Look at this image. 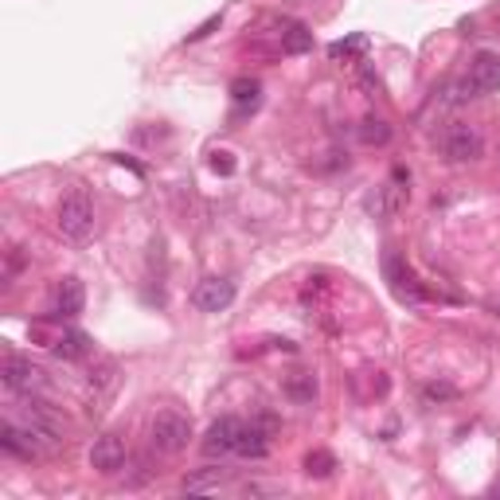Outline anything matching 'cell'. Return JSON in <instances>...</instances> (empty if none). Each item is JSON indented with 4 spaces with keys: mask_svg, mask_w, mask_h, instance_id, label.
I'll use <instances>...</instances> for the list:
<instances>
[{
    "mask_svg": "<svg viewBox=\"0 0 500 500\" xmlns=\"http://www.w3.org/2000/svg\"><path fill=\"white\" fill-rule=\"evenodd\" d=\"M219 485H223V473L219 469H204V473L184 477V493H216Z\"/></svg>",
    "mask_w": 500,
    "mask_h": 500,
    "instance_id": "cell-19",
    "label": "cell"
},
{
    "mask_svg": "<svg viewBox=\"0 0 500 500\" xmlns=\"http://www.w3.org/2000/svg\"><path fill=\"white\" fill-rule=\"evenodd\" d=\"M313 391H317L313 375H309V379H293V384H290V395H297V399H313Z\"/></svg>",
    "mask_w": 500,
    "mask_h": 500,
    "instance_id": "cell-21",
    "label": "cell"
},
{
    "mask_svg": "<svg viewBox=\"0 0 500 500\" xmlns=\"http://www.w3.org/2000/svg\"><path fill=\"white\" fill-rule=\"evenodd\" d=\"M59 231H63V239H70V243H87L94 235V204L87 192L63 196V204H59Z\"/></svg>",
    "mask_w": 500,
    "mask_h": 500,
    "instance_id": "cell-1",
    "label": "cell"
},
{
    "mask_svg": "<svg viewBox=\"0 0 500 500\" xmlns=\"http://www.w3.org/2000/svg\"><path fill=\"white\" fill-rule=\"evenodd\" d=\"M51 348H55L59 360H82V356L90 352V337H87V332H79V329H70L51 344Z\"/></svg>",
    "mask_w": 500,
    "mask_h": 500,
    "instance_id": "cell-15",
    "label": "cell"
},
{
    "mask_svg": "<svg viewBox=\"0 0 500 500\" xmlns=\"http://www.w3.org/2000/svg\"><path fill=\"white\" fill-rule=\"evenodd\" d=\"M332 469H337V458L329 454V449H313V454H305V473L317 481L332 477Z\"/></svg>",
    "mask_w": 500,
    "mask_h": 500,
    "instance_id": "cell-17",
    "label": "cell"
},
{
    "mask_svg": "<svg viewBox=\"0 0 500 500\" xmlns=\"http://www.w3.org/2000/svg\"><path fill=\"white\" fill-rule=\"evenodd\" d=\"M0 379H5V387L12 391V395H40V391L47 387V372L40 364L23 360V356H5Z\"/></svg>",
    "mask_w": 500,
    "mask_h": 500,
    "instance_id": "cell-3",
    "label": "cell"
},
{
    "mask_svg": "<svg viewBox=\"0 0 500 500\" xmlns=\"http://www.w3.org/2000/svg\"><path fill=\"white\" fill-rule=\"evenodd\" d=\"M360 141H364V145H387V141H391V125L384 122V117H364Z\"/></svg>",
    "mask_w": 500,
    "mask_h": 500,
    "instance_id": "cell-18",
    "label": "cell"
},
{
    "mask_svg": "<svg viewBox=\"0 0 500 500\" xmlns=\"http://www.w3.org/2000/svg\"><path fill=\"white\" fill-rule=\"evenodd\" d=\"M90 466L98 473H106V477H114V473L125 466V442L114 434H102L98 442L90 446Z\"/></svg>",
    "mask_w": 500,
    "mask_h": 500,
    "instance_id": "cell-8",
    "label": "cell"
},
{
    "mask_svg": "<svg viewBox=\"0 0 500 500\" xmlns=\"http://www.w3.org/2000/svg\"><path fill=\"white\" fill-rule=\"evenodd\" d=\"M219 23H223V16H219V12H216V16H208L204 23H199V28L196 32H188V43H199V40H208V35L211 32H216L219 28Z\"/></svg>",
    "mask_w": 500,
    "mask_h": 500,
    "instance_id": "cell-20",
    "label": "cell"
},
{
    "mask_svg": "<svg viewBox=\"0 0 500 500\" xmlns=\"http://www.w3.org/2000/svg\"><path fill=\"white\" fill-rule=\"evenodd\" d=\"M387 278H391V285H395V293L403 297V301H419V297H422V290L414 285V273H411L407 266H403V262H399L395 255L387 258Z\"/></svg>",
    "mask_w": 500,
    "mask_h": 500,
    "instance_id": "cell-14",
    "label": "cell"
},
{
    "mask_svg": "<svg viewBox=\"0 0 500 500\" xmlns=\"http://www.w3.org/2000/svg\"><path fill=\"white\" fill-rule=\"evenodd\" d=\"M496 493H500V489H496Z\"/></svg>",
    "mask_w": 500,
    "mask_h": 500,
    "instance_id": "cell-23",
    "label": "cell"
},
{
    "mask_svg": "<svg viewBox=\"0 0 500 500\" xmlns=\"http://www.w3.org/2000/svg\"><path fill=\"white\" fill-rule=\"evenodd\" d=\"M367 51V35H348V40H337L329 43V59H344V63H352V59H360Z\"/></svg>",
    "mask_w": 500,
    "mask_h": 500,
    "instance_id": "cell-16",
    "label": "cell"
},
{
    "mask_svg": "<svg viewBox=\"0 0 500 500\" xmlns=\"http://www.w3.org/2000/svg\"><path fill=\"white\" fill-rule=\"evenodd\" d=\"M188 442H192V422H188L184 414L164 411L153 419V449H157V454L176 458L188 449Z\"/></svg>",
    "mask_w": 500,
    "mask_h": 500,
    "instance_id": "cell-2",
    "label": "cell"
},
{
    "mask_svg": "<svg viewBox=\"0 0 500 500\" xmlns=\"http://www.w3.org/2000/svg\"><path fill=\"white\" fill-rule=\"evenodd\" d=\"M40 442L43 438L32 431V426H16V422H5L0 426V449L12 458H20V461H32V458H40Z\"/></svg>",
    "mask_w": 500,
    "mask_h": 500,
    "instance_id": "cell-6",
    "label": "cell"
},
{
    "mask_svg": "<svg viewBox=\"0 0 500 500\" xmlns=\"http://www.w3.org/2000/svg\"><path fill=\"white\" fill-rule=\"evenodd\" d=\"M442 153L454 164H466V161H477L481 153H485V137L477 134L473 125H454L446 134V141H442Z\"/></svg>",
    "mask_w": 500,
    "mask_h": 500,
    "instance_id": "cell-5",
    "label": "cell"
},
{
    "mask_svg": "<svg viewBox=\"0 0 500 500\" xmlns=\"http://www.w3.org/2000/svg\"><path fill=\"white\" fill-rule=\"evenodd\" d=\"M239 458H266L270 454V422H262V426H243V438H239V449H235Z\"/></svg>",
    "mask_w": 500,
    "mask_h": 500,
    "instance_id": "cell-13",
    "label": "cell"
},
{
    "mask_svg": "<svg viewBox=\"0 0 500 500\" xmlns=\"http://www.w3.org/2000/svg\"><path fill=\"white\" fill-rule=\"evenodd\" d=\"M231 102H235V114L246 117L262 106V82L258 79H235L231 82Z\"/></svg>",
    "mask_w": 500,
    "mask_h": 500,
    "instance_id": "cell-12",
    "label": "cell"
},
{
    "mask_svg": "<svg viewBox=\"0 0 500 500\" xmlns=\"http://www.w3.org/2000/svg\"><path fill=\"white\" fill-rule=\"evenodd\" d=\"M192 301H196V309H204V313H223V309L235 301V282H227V278H204V282L196 285Z\"/></svg>",
    "mask_w": 500,
    "mask_h": 500,
    "instance_id": "cell-7",
    "label": "cell"
},
{
    "mask_svg": "<svg viewBox=\"0 0 500 500\" xmlns=\"http://www.w3.org/2000/svg\"><path fill=\"white\" fill-rule=\"evenodd\" d=\"M243 419H235V414H223L208 426V438H204V454L208 458H227L239 449V438H243Z\"/></svg>",
    "mask_w": 500,
    "mask_h": 500,
    "instance_id": "cell-4",
    "label": "cell"
},
{
    "mask_svg": "<svg viewBox=\"0 0 500 500\" xmlns=\"http://www.w3.org/2000/svg\"><path fill=\"white\" fill-rule=\"evenodd\" d=\"M278 47L285 55H305L309 47H313V32H309L301 20H282L278 23Z\"/></svg>",
    "mask_w": 500,
    "mask_h": 500,
    "instance_id": "cell-11",
    "label": "cell"
},
{
    "mask_svg": "<svg viewBox=\"0 0 500 500\" xmlns=\"http://www.w3.org/2000/svg\"><path fill=\"white\" fill-rule=\"evenodd\" d=\"M211 169L223 172V176H231L235 172V157H231V153H211Z\"/></svg>",
    "mask_w": 500,
    "mask_h": 500,
    "instance_id": "cell-22",
    "label": "cell"
},
{
    "mask_svg": "<svg viewBox=\"0 0 500 500\" xmlns=\"http://www.w3.org/2000/svg\"><path fill=\"white\" fill-rule=\"evenodd\" d=\"M82 301H87V293H82V282L79 278H63L55 285V301H51V313L59 320H70L82 313Z\"/></svg>",
    "mask_w": 500,
    "mask_h": 500,
    "instance_id": "cell-10",
    "label": "cell"
},
{
    "mask_svg": "<svg viewBox=\"0 0 500 500\" xmlns=\"http://www.w3.org/2000/svg\"><path fill=\"white\" fill-rule=\"evenodd\" d=\"M466 79L473 82V90H477V94L500 90V55L496 51H477V55H473V63H469V75Z\"/></svg>",
    "mask_w": 500,
    "mask_h": 500,
    "instance_id": "cell-9",
    "label": "cell"
}]
</instances>
